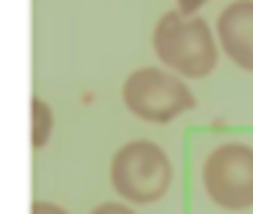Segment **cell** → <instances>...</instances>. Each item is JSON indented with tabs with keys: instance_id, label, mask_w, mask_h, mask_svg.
<instances>
[{
	"instance_id": "6da1fadb",
	"label": "cell",
	"mask_w": 253,
	"mask_h": 214,
	"mask_svg": "<svg viewBox=\"0 0 253 214\" xmlns=\"http://www.w3.org/2000/svg\"><path fill=\"white\" fill-rule=\"evenodd\" d=\"M152 45L161 63L182 77H206L217 66L211 27L200 15H185L179 9L161 15L152 33Z\"/></svg>"
},
{
	"instance_id": "9c48e42d",
	"label": "cell",
	"mask_w": 253,
	"mask_h": 214,
	"mask_svg": "<svg viewBox=\"0 0 253 214\" xmlns=\"http://www.w3.org/2000/svg\"><path fill=\"white\" fill-rule=\"evenodd\" d=\"M176 3H179V12H185V15H194L203 3H206V0H176Z\"/></svg>"
},
{
	"instance_id": "5b68a950",
	"label": "cell",
	"mask_w": 253,
	"mask_h": 214,
	"mask_svg": "<svg viewBox=\"0 0 253 214\" xmlns=\"http://www.w3.org/2000/svg\"><path fill=\"white\" fill-rule=\"evenodd\" d=\"M220 51L244 71H253V0H235L217 18Z\"/></svg>"
},
{
	"instance_id": "52a82bcc",
	"label": "cell",
	"mask_w": 253,
	"mask_h": 214,
	"mask_svg": "<svg viewBox=\"0 0 253 214\" xmlns=\"http://www.w3.org/2000/svg\"><path fill=\"white\" fill-rule=\"evenodd\" d=\"M92 214H134V211L125 208V205H116V202H107V205H98Z\"/></svg>"
},
{
	"instance_id": "3957f363",
	"label": "cell",
	"mask_w": 253,
	"mask_h": 214,
	"mask_svg": "<svg viewBox=\"0 0 253 214\" xmlns=\"http://www.w3.org/2000/svg\"><path fill=\"white\" fill-rule=\"evenodd\" d=\"M122 101L125 107L143 122H173L185 110L197 104L194 92L179 74H170L164 69H137L128 74V80L122 83Z\"/></svg>"
},
{
	"instance_id": "ba28073f",
	"label": "cell",
	"mask_w": 253,
	"mask_h": 214,
	"mask_svg": "<svg viewBox=\"0 0 253 214\" xmlns=\"http://www.w3.org/2000/svg\"><path fill=\"white\" fill-rule=\"evenodd\" d=\"M33 214H66L60 205H54V202H36L33 205Z\"/></svg>"
},
{
	"instance_id": "7a4b0ae2",
	"label": "cell",
	"mask_w": 253,
	"mask_h": 214,
	"mask_svg": "<svg viewBox=\"0 0 253 214\" xmlns=\"http://www.w3.org/2000/svg\"><path fill=\"white\" fill-rule=\"evenodd\" d=\"M113 190L131 202H155L173 184V164L167 152L149 140L125 143L110 161Z\"/></svg>"
},
{
	"instance_id": "8992f818",
	"label": "cell",
	"mask_w": 253,
	"mask_h": 214,
	"mask_svg": "<svg viewBox=\"0 0 253 214\" xmlns=\"http://www.w3.org/2000/svg\"><path fill=\"white\" fill-rule=\"evenodd\" d=\"M54 131V113L42 98H33V149H42Z\"/></svg>"
},
{
	"instance_id": "277c9868",
	"label": "cell",
	"mask_w": 253,
	"mask_h": 214,
	"mask_svg": "<svg viewBox=\"0 0 253 214\" xmlns=\"http://www.w3.org/2000/svg\"><path fill=\"white\" fill-rule=\"evenodd\" d=\"M203 187L211 202L229 211L253 205V149L244 143H220L203 164Z\"/></svg>"
}]
</instances>
